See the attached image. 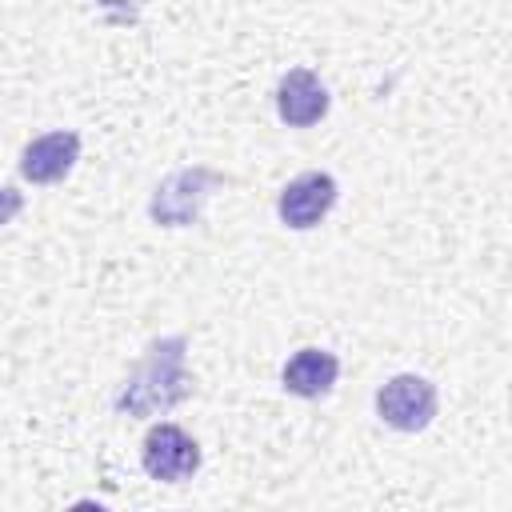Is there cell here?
I'll return each mask as SVG.
<instances>
[{
  "instance_id": "6da1fadb",
  "label": "cell",
  "mask_w": 512,
  "mask_h": 512,
  "mask_svg": "<svg viewBox=\"0 0 512 512\" xmlns=\"http://www.w3.org/2000/svg\"><path fill=\"white\" fill-rule=\"evenodd\" d=\"M188 396V372H184V336L156 340L148 356L136 364V372L124 380L116 396L120 416H152L168 412Z\"/></svg>"
},
{
  "instance_id": "7a4b0ae2",
  "label": "cell",
  "mask_w": 512,
  "mask_h": 512,
  "mask_svg": "<svg viewBox=\"0 0 512 512\" xmlns=\"http://www.w3.org/2000/svg\"><path fill=\"white\" fill-rule=\"evenodd\" d=\"M376 416L396 432H424L436 416V384L416 372L392 376L376 392Z\"/></svg>"
},
{
  "instance_id": "3957f363",
  "label": "cell",
  "mask_w": 512,
  "mask_h": 512,
  "mask_svg": "<svg viewBox=\"0 0 512 512\" xmlns=\"http://www.w3.org/2000/svg\"><path fill=\"white\" fill-rule=\"evenodd\" d=\"M140 464L152 480L180 484L200 468V444L180 428V424H152L140 448Z\"/></svg>"
},
{
  "instance_id": "277c9868",
  "label": "cell",
  "mask_w": 512,
  "mask_h": 512,
  "mask_svg": "<svg viewBox=\"0 0 512 512\" xmlns=\"http://www.w3.org/2000/svg\"><path fill=\"white\" fill-rule=\"evenodd\" d=\"M212 184H220V176L208 172V168L172 172V176L156 188V196H152V204H148L152 220L164 224V228H184V224H192V220L200 216L204 196H208Z\"/></svg>"
},
{
  "instance_id": "5b68a950",
  "label": "cell",
  "mask_w": 512,
  "mask_h": 512,
  "mask_svg": "<svg viewBox=\"0 0 512 512\" xmlns=\"http://www.w3.org/2000/svg\"><path fill=\"white\" fill-rule=\"evenodd\" d=\"M332 204H336V180L328 172H304V176H296L280 188L276 212L288 228L308 232L332 212Z\"/></svg>"
},
{
  "instance_id": "8992f818",
  "label": "cell",
  "mask_w": 512,
  "mask_h": 512,
  "mask_svg": "<svg viewBox=\"0 0 512 512\" xmlns=\"http://www.w3.org/2000/svg\"><path fill=\"white\" fill-rule=\"evenodd\" d=\"M324 112H328V88L320 84V76L312 68H288L276 84V116L288 128H308L324 120Z\"/></svg>"
},
{
  "instance_id": "52a82bcc",
  "label": "cell",
  "mask_w": 512,
  "mask_h": 512,
  "mask_svg": "<svg viewBox=\"0 0 512 512\" xmlns=\"http://www.w3.org/2000/svg\"><path fill=\"white\" fill-rule=\"evenodd\" d=\"M80 160V136L76 132H44L20 152V176L32 184H56L72 172Z\"/></svg>"
},
{
  "instance_id": "ba28073f",
  "label": "cell",
  "mask_w": 512,
  "mask_h": 512,
  "mask_svg": "<svg viewBox=\"0 0 512 512\" xmlns=\"http://www.w3.org/2000/svg\"><path fill=\"white\" fill-rule=\"evenodd\" d=\"M336 376H340V360H336L328 348H300V352L284 364V372H280L284 392H292V396H300V400H320V396H328L332 384H336Z\"/></svg>"
}]
</instances>
